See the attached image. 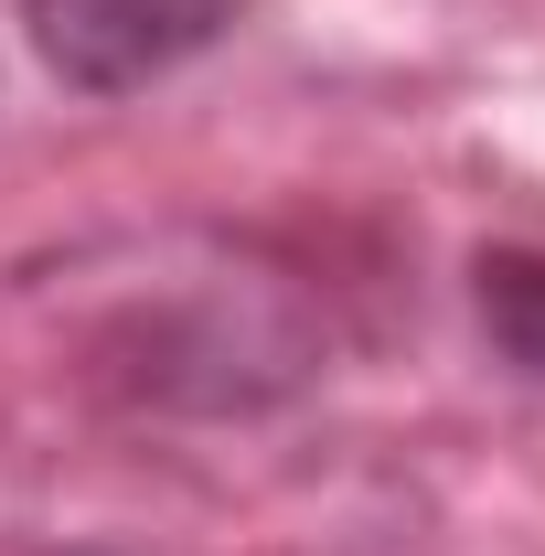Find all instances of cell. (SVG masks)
I'll use <instances>...</instances> for the list:
<instances>
[{
  "label": "cell",
  "instance_id": "2",
  "mask_svg": "<svg viewBox=\"0 0 545 556\" xmlns=\"http://www.w3.org/2000/svg\"><path fill=\"white\" fill-rule=\"evenodd\" d=\"M471 300H481V332L503 364H524L545 386V247H492L471 268Z\"/></svg>",
  "mask_w": 545,
  "mask_h": 556
},
{
  "label": "cell",
  "instance_id": "1",
  "mask_svg": "<svg viewBox=\"0 0 545 556\" xmlns=\"http://www.w3.org/2000/svg\"><path fill=\"white\" fill-rule=\"evenodd\" d=\"M236 0H22V33L54 86L75 97H139L161 75H182L193 54L225 43Z\"/></svg>",
  "mask_w": 545,
  "mask_h": 556
}]
</instances>
